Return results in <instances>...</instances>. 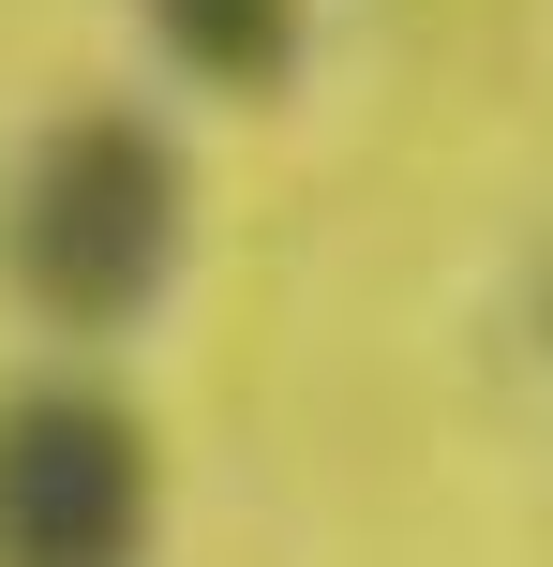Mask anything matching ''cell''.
Instances as JSON below:
<instances>
[{"mask_svg":"<svg viewBox=\"0 0 553 567\" xmlns=\"http://www.w3.org/2000/svg\"><path fill=\"white\" fill-rule=\"evenodd\" d=\"M0 255H16V299L45 313V329H75V343L135 329V313L165 299V269H180V150L150 135L135 105H75L16 165Z\"/></svg>","mask_w":553,"mask_h":567,"instance_id":"1","label":"cell"},{"mask_svg":"<svg viewBox=\"0 0 553 567\" xmlns=\"http://www.w3.org/2000/svg\"><path fill=\"white\" fill-rule=\"evenodd\" d=\"M150 538V433L105 389L0 403V567H135Z\"/></svg>","mask_w":553,"mask_h":567,"instance_id":"2","label":"cell"},{"mask_svg":"<svg viewBox=\"0 0 553 567\" xmlns=\"http://www.w3.org/2000/svg\"><path fill=\"white\" fill-rule=\"evenodd\" d=\"M150 30H165V60L195 90H225V105H269V90L299 75V0H150Z\"/></svg>","mask_w":553,"mask_h":567,"instance_id":"3","label":"cell"}]
</instances>
